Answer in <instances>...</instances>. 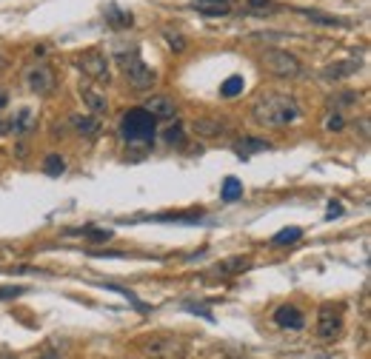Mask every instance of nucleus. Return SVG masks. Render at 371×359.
Segmentation results:
<instances>
[{"instance_id":"a211bd4d","label":"nucleus","mask_w":371,"mask_h":359,"mask_svg":"<svg viewBox=\"0 0 371 359\" xmlns=\"http://www.w3.org/2000/svg\"><path fill=\"white\" fill-rule=\"evenodd\" d=\"M243 89H246V80H243L240 75H235V78H229V80H223L220 95H223V97H237V95H243Z\"/></svg>"},{"instance_id":"c85d7f7f","label":"nucleus","mask_w":371,"mask_h":359,"mask_svg":"<svg viewBox=\"0 0 371 359\" xmlns=\"http://www.w3.org/2000/svg\"><path fill=\"white\" fill-rule=\"evenodd\" d=\"M340 214H343V205L331 200V202H329V220H334V217H340Z\"/></svg>"},{"instance_id":"2eb2a0df","label":"nucleus","mask_w":371,"mask_h":359,"mask_svg":"<svg viewBox=\"0 0 371 359\" xmlns=\"http://www.w3.org/2000/svg\"><path fill=\"white\" fill-rule=\"evenodd\" d=\"M357 68H360V63H357V60H340V63H331V66H326V71H323V75H326L329 80H340V78H348V75H354Z\"/></svg>"},{"instance_id":"a878e982","label":"nucleus","mask_w":371,"mask_h":359,"mask_svg":"<svg viewBox=\"0 0 371 359\" xmlns=\"http://www.w3.org/2000/svg\"><path fill=\"white\" fill-rule=\"evenodd\" d=\"M326 128H329V131H343V128H346V117H343L340 111H331L329 120H326Z\"/></svg>"},{"instance_id":"aec40b11","label":"nucleus","mask_w":371,"mask_h":359,"mask_svg":"<svg viewBox=\"0 0 371 359\" xmlns=\"http://www.w3.org/2000/svg\"><path fill=\"white\" fill-rule=\"evenodd\" d=\"M300 237H303V229L288 226V229H283L280 234H274V237H271V243H274V245H288V243H297Z\"/></svg>"},{"instance_id":"20e7f679","label":"nucleus","mask_w":371,"mask_h":359,"mask_svg":"<svg viewBox=\"0 0 371 359\" xmlns=\"http://www.w3.org/2000/svg\"><path fill=\"white\" fill-rule=\"evenodd\" d=\"M263 66L271 71L274 78H300L303 75V63L294 54L283 51V49H269L263 51Z\"/></svg>"},{"instance_id":"473e14b6","label":"nucleus","mask_w":371,"mask_h":359,"mask_svg":"<svg viewBox=\"0 0 371 359\" xmlns=\"http://www.w3.org/2000/svg\"><path fill=\"white\" fill-rule=\"evenodd\" d=\"M40 359H60V353H54V351H43Z\"/></svg>"},{"instance_id":"9b49d317","label":"nucleus","mask_w":371,"mask_h":359,"mask_svg":"<svg viewBox=\"0 0 371 359\" xmlns=\"http://www.w3.org/2000/svg\"><path fill=\"white\" fill-rule=\"evenodd\" d=\"M81 97H83V103L89 106V111H92L95 117L109 111V100H106V95H100L98 89H92V86H81Z\"/></svg>"},{"instance_id":"4be33fe9","label":"nucleus","mask_w":371,"mask_h":359,"mask_svg":"<svg viewBox=\"0 0 371 359\" xmlns=\"http://www.w3.org/2000/svg\"><path fill=\"white\" fill-rule=\"evenodd\" d=\"M43 171H46L49 177H60V174L66 171V160H63L60 154H49L46 163H43Z\"/></svg>"},{"instance_id":"7c9ffc66","label":"nucleus","mask_w":371,"mask_h":359,"mask_svg":"<svg viewBox=\"0 0 371 359\" xmlns=\"http://www.w3.org/2000/svg\"><path fill=\"white\" fill-rule=\"evenodd\" d=\"M32 123V114L29 111H20V117H18V123H15V128H26Z\"/></svg>"},{"instance_id":"f03ea898","label":"nucleus","mask_w":371,"mask_h":359,"mask_svg":"<svg viewBox=\"0 0 371 359\" xmlns=\"http://www.w3.org/2000/svg\"><path fill=\"white\" fill-rule=\"evenodd\" d=\"M155 131H158V120L148 114L143 106L140 109H129L120 120V134L129 146H146V142L155 140Z\"/></svg>"},{"instance_id":"f3484780","label":"nucleus","mask_w":371,"mask_h":359,"mask_svg":"<svg viewBox=\"0 0 371 359\" xmlns=\"http://www.w3.org/2000/svg\"><path fill=\"white\" fill-rule=\"evenodd\" d=\"M223 200H226V202H235V200H240L243 197V183L237 180V177H226V180H223Z\"/></svg>"},{"instance_id":"39448f33","label":"nucleus","mask_w":371,"mask_h":359,"mask_svg":"<svg viewBox=\"0 0 371 359\" xmlns=\"http://www.w3.org/2000/svg\"><path fill=\"white\" fill-rule=\"evenodd\" d=\"M78 68L83 71V75H86L89 80H98V83H109V78H112L109 60H106V54L98 51V49L83 51V54L78 57Z\"/></svg>"},{"instance_id":"bb28decb","label":"nucleus","mask_w":371,"mask_h":359,"mask_svg":"<svg viewBox=\"0 0 371 359\" xmlns=\"http://www.w3.org/2000/svg\"><path fill=\"white\" fill-rule=\"evenodd\" d=\"M26 288H20V285H6V288H0V303L4 300H15V297H20Z\"/></svg>"},{"instance_id":"2f4dec72","label":"nucleus","mask_w":371,"mask_h":359,"mask_svg":"<svg viewBox=\"0 0 371 359\" xmlns=\"http://www.w3.org/2000/svg\"><path fill=\"white\" fill-rule=\"evenodd\" d=\"M200 4H223V6H232L235 0H200Z\"/></svg>"},{"instance_id":"6e6552de","label":"nucleus","mask_w":371,"mask_h":359,"mask_svg":"<svg viewBox=\"0 0 371 359\" xmlns=\"http://www.w3.org/2000/svg\"><path fill=\"white\" fill-rule=\"evenodd\" d=\"M29 89L35 92V95H40V97H46V95H52L54 92V71H52V66H35V68H29Z\"/></svg>"},{"instance_id":"e433bc0d","label":"nucleus","mask_w":371,"mask_h":359,"mask_svg":"<svg viewBox=\"0 0 371 359\" xmlns=\"http://www.w3.org/2000/svg\"><path fill=\"white\" fill-rule=\"evenodd\" d=\"M4 66H6V60H4V57H0V68H4Z\"/></svg>"},{"instance_id":"6ab92c4d","label":"nucleus","mask_w":371,"mask_h":359,"mask_svg":"<svg viewBox=\"0 0 371 359\" xmlns=\"http://www.w3.org/2000/svg\"><path fill=\"white\" fill-rule=\"evenodd\" d=\"M269 149V142L260 140V137H243V142H237V152L246 157V154H254V152H263Z\"/></svg>"},{"instance_id":"412c9836","label":"nucleus","mask_w":371,"mask_h":359,"mask_svg":"<svg viewBox=\"0 0 371 359\" xmlns=\"http://www.w3.org/2000/svg\"><path fill=\"white\" fill-rule=\"evenodd\" d=\"M223 128H226L223 123H214V120H206V117H200V120L194 123V131H197L200 137H214V134H220Z\"/></svg>"},{"instance_id":"f704fd0d","label":"nucleus","mask_w":371,"mask_h":359,"mask_svg":"<svg viewBox=\"0 0 371 359\" xmlns=\"http://www.w3.org/2000/svg\"><path fill=\"white\" fill-rule=\"evenodd\" d=\"M9 131V123H4V120H0V137H4Z\"/></svg>"},{"instance_id":"ddd939ff","label":"nucleus","mask_w":371,"mask_h":359,"mask_svg":"<svg viewBox=\"0 0 371 359\" xmlns=\"http://www.w3.org/2000/svg\"><path fill=\"white\" fill-rule=\"evenodd\" d=\"M249 268H252V262H249L246 257H232V260L217 262L211 274H217V276H235V274H243V271H249Z\"/></svg>"},{"instance_id":"9d476101","label":"nucleus","mask_w":371,"mask_h":359,"mask_svg":"<svg viewBox=\"0 0 371 359\" xmlns=\"http://www.w3.org/2000/svg\"><path fill=\"white\" fill-rule=\"evenodd\" d=\"M274 322H277L280 328H288V331H300V328L306 325V317H303L300 308H294V305H280V308L274 311Z\"/></svg>"},{"instance_id":"f8f14e48","label":"nucleus","mask_w":371,"mask_h":359,"mask_svg":"<svg viewBox=\"0 0 371 359\" xmlns=\"http://www.w3.org/2000/svg\"><path fill=\"white\" fill-rule=\"evenodd\" d=\"M71 126L83 137H98L100 134V117H95V114H71Z\"/></svg>"},{"instance_id":"7ed1b4c3","label":"nucleus","mask_w":371,"mask_h":359,"mask_svg":"<svg viewBox=\"0 0 371 359\" xmlns=\"http://www.w3.org/2000/svg\"><path fill=\"white\" fill-rule=\"evenodd\" d=\"M117 60H120V66H123V75H126L129 86H134V89H152V86L158 83V71L140 60L137 49L129 46V54H126V49L120 46V49H117Z\"/></svg>"},{"instance_id":"423d86ee","label":"nucleus","mask_w":371,"mask_h":359,"mask_svg":"<svg viewBox=\"0 0 371 359\" xmlns=\"http://www.w3.org/2000/svg\"><path fill=\"white\" fill-rule=\"evenodd\" d=\"M146 353L152 359H186V345L175 336H152L146 342Z\"/></svg>"},{"instance_id":"f257e3e1","label":"nucleus","mask_w":371,"mask_h":359,"mask_svg":"<svg viewBox=\"0 0 371 359\" xmlns=\"http://www.w3.org/2000/svg\"><path fill=\"white\" fill-rule=\"evenodd\" d=\"M252 117L260 123V126H269V128H283V126H291L300 120V109H297L294 97L288 95H280V92H266L254 109H252Z\"/></svg>"},{"instance_id":"1a4fd4ad","label":"nucleus","mask_w":371,"mask_h":359,"mask_svg":"<svg viewBox=\"0 0 371 359\" xmlns=\"http://www.w3.org/2000/svg\"><path fill=\"white\" fill-rule=\"evenodd\" d=\"M148 114H152L155 120H175L177 109H175V100L166 97V95H155V97H148L146 106H143Z\"/></svg>"},{"instance_id":"5701e85b","label":"nucleus","mask_w":371,"mask_h":359,"mask_svg":"<svg viewBox=\"0 0 371 359\" xmlns=\"http://www.w3.org/2000/svg\"><path fill=\"white\" fill-rule=\"evenodd\" d=\"M194 9L203 12V15H211V18H220V15H229L232 6H223V4H200V0H194Z\"/></svg>"},{"instance_id":"c9c22d12","label":"nucleus","mask_w":371,"mask_h":359,"mask_svg":"<svg viewBox=\"0 0 371 359\" xmlns=\"http://www.w3.org/2000/svg\"><path fill=\"white\" fill-rule=\"evenodd\" d=\"M0 359H18V356H12V353H0Z\"/></svg>"},{"instance_id":"c756f323","label":"nucleus","mask_w":371,"mask_h":359,"mask_svg":"<svg viewBox=\"0 0 371 359\" xmlns=\"http://www.w3.org/2000/svg\"><path fill=\"white\" fill-rule=\"evenodd\" d=\"M169 37V43L175 46V51H183V46H186V40L180 37V35H166Z\"/></svg>"},{"instance_id":"72a5a7b5","label":"nucleus","mask_w":371,"mask_h":359,"mask_svg":"<svg viewBox=\"0 0 371 359\" xmlns=\"http://www.w3.org/2000/svg\"><path fill=\"white\" fill-rule=\"evenodd\" d=\"M9 103V95H6V89H0V109H4Z\"/></svg>"},{"instance_id":"393cba45","label":"nucleus","mask_w":371,"mask_h":359,"mask_svg":"<svg viewBox=\"0 0 371 359\" xmlns=\"http://www.w3.org/2000/svg\"><path fill=\"white\" fill-rule=\"evenodd\" d=\"M81 234L89 237V240H95V243H106V240H112V231H109V229H81Z\"/></svg>"},{"instance_id":"cd10ccee","label":"nucleus","mask_w":371,"mask_h":359,"mask_svg":"<svg viewBox=\"0 0 371 359\" xmlns=\"http://www.w3.org/2000/svg\"><path fill=\"white\" fill-rule=\"evenodd\" d=\"M163 137H166L169 146H175V142H183V128H180V126H175V128H169Z\"/></svg>"},{"instance_id":"dca6fc26","label":"nucleus","mask_w":371,"mask_h":359,"mask_svg":"<svg viewBox=\"0 0 371 359\" xmlns=\"http://www.w3.org/2000/svg\"><path fill=\"white\" fill-rule=\"evenodd\" d=\"M303 18H309L312 23H317V26H346L348 20H343V18H334V15H326V12H317V9H297Z\"/></svg>"},{"instance_id":"4468645a","label":"nucleus","mask_w":371,"mask_h":359,"mask_svg":"<svg viewBox=\"0 0 371 359\" xmlns=\"http://www.w3.org/2000/svg\"><path fill=\"white\" fill-rule=\"evenodd\" d=\"M103 18H106V26H112V29H131V23H134V18L114 4H109L103 9Z\"/></svg>"},{"instance_id":"0eeeda50","label":"nucleus","mask_w":371,"mask_h":359,"mask_svg":"<svg viewBox=\"0 0 371 359\" xmlns=\"http://www.w3.org/2000/svg\"><path fill=\"white\" fill-rule=\"evenodd\" d=\"M343 331V308L340 305H323L317 314V336L334 339Z\"/></svg>"},{"instance_id":"b1692460","label":"nucleus","mask_w":371,"mask_h":359,"mask_svg":"<svg viewBox=\"0 0 371 359\" xmlns=\"http://www.w3.org/2000/svg\"><path fill=\"white\" fill-rule=\"evenodd\" d=\"M246 6H249V12H257V15H266V12L277 9L274 0H246Z\"/></svg>"}]
</instances>
